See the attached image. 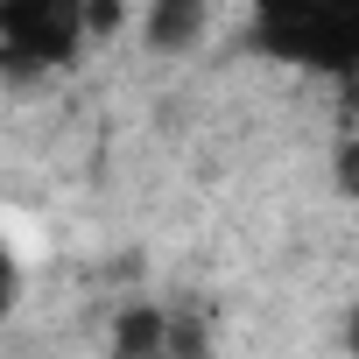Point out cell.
Returning a JSON list of instances; mask_svg holds the SVG:
<instances>
[{"mask_svg": "<svg viewBox=\"0 0 359 359\" xmlns=\"http://www.w3.org/2000/svg\"><path fill=\"white\" fill-rule=\"evenodd\" d=\"M92 0H0V71H64L85 43Z\"/></svg>", "mask_w": 359, "mask_h": 359, "instance_id": "7a4b0ae2", "label": "cell"}, {"mask_svg": "<svg viewBox=\"0 0 359 359\" xmlns=\"http://www.w3.org/2000/svg\"><path fill=\"white\" fill-rule=\"evenodd\" d=\"M212 22H219V0H148L141 8V43L155 57H191V50H205Z\"/></svg>", "mask_w": 359, "mask_h": 359, "instance_id": "3957f363", "label": "cell"}, {"mask_svg": "<svg viewBox=\"0 0 359 359\" xmlns=\"http://www.w3.org/2000/svg\"><path fill=\"white\" fill-rule=\"evenodd\" d=\"M247 43L268 64L352 78L359 71V0H254Z\"/></svg>", "mask_w": 359, "mask_h": 359, "instance_id": "6da1fadb", "label": "cell"}, {"mask_svg": "<svg viewBox=\"0 0 359 359\" xmlns=\"http://www.w3.org/2000/svg\"><path fill=\"white\" fill-rule=\"evenodd\" d=\"M85 22H92V43H106V36H120L127 8H120V0H92V8H85Z\"/></svg>", "mask_w": 359, "mask_h": 359, "instance_id": "8992f818", "label": "cell"}, {"mask_svg": "<svg viewBox=\"0 0 359 359\" xmlns=\"http://www.w3.org/2000/svg\"><path fill=\"white\" fill-rule=\"evenodd\" d=\"M331 176H338V191H345V198H359V134H345V141H338Z\"/></svg>", "mask_w": 359, "mask_h": 359, "instance_id": "5b68a950", "label": "cell"}, {"mask_svg": "<svg viewBox=\"0 0 359 359\" xmlns=\"http://www.w3.org/2000/svg\"><path fill=\"white\" fill-rule=\"evenodd\" d=\"M338 338H345V352H359V303H345V324H338Z\"/></svg>", "mask_w": 359, "mask_h": 359, "instance_id": "ba28073f", "label": "cell"}, {"mask_svg": "<svg viewBox=\"0 0 359 359\" xmlns=\"http://www.w3.org/2000/svg\"><path fill=\"white\" fill-rule=\"evenodd\" d=\"M176 338V310L169 303H120L113 324H106V345L120 359H162Z\"/></svg>", "mask_w": 359, "mask_h": 359, "instance_id": "277c9868", "label": "cell"}, {"mask_svg": "<svg viewBox=\"0 0 359 359\" xmlns=\"http://www.w3.org/2000/svg\"><path fill=\"white\" fill-rule=\"evenodd\" d=\"M15 296H22V268H15V254L0 247V317L15 310Z\"/></svg>", "mask_w": 359, "mask_h": 359, "instance_id": "52a82bcc", "label": "cell"}]
</instances>
